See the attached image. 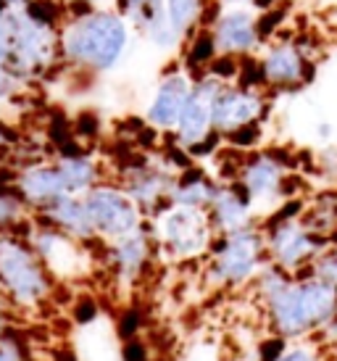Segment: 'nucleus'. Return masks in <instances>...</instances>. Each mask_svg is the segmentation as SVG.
Masks as SVG:
<instances>
[{"instance_id":"7c9ffc66","label":"nucleus","mask_w":337,"mask_h":361,"mask_svg":"<svg viewBox=\"0 0 337 361\" xmlns=\"http://www.w3.org/2000/svg\"><path fill=\"white\" fill-rule=\"evenodd\" d=\"M319 169L324 177H329L332 182H337V148H324V151L319 153Z\"/></svg>"},{"instance_id":"a878e982","label":"nucleus","mask_w":337,"mask_h":361,"mask_svg":"<svg viewBox=\"0 0 337 361\" xmlns=\"http://www.w3.org/2000/svg\"><path fill=\"white\" fill-rule=\"evenodd\" d=\"M219 59L216 45L211 40V32L203 27L185 42V69L188 71H209V66Z\"/></svg>"},{"instance_id":"bb28decb","label":"nucleus","mask_w":337,"mask_h":361,"mask_svg":"<svg viewBox=\"0 0 337 361\" xmlns=\"http://www.w3.org/2000/svg\"><path fill=\"white\" fill-rule=\"evenodd\" d=\"M274 361H329L324 345L317 343L314 338H303V341H290L285 351L279 353Z\"/></svg>"},{"instance_id":"0eeeda50","label":"nucleus","mask_w":337,"mask_h":361,"mask_svg":"<svg viewBox=\"0 0 337 361\" xmlns=\"http://www.w3.org/2000/svg\"><path fill=\"white\" fill-rule=\"evenodd\" d=\"M148 224L156 235L159 251L177 264L206 259L214 240H216L209 211L200 209H188V206L171 203L161 214L150 216Z\"/></svg>"},{"instance_id":"c85d7f7f","label":"nucleus","mask_w":337,"mask_h":361,"mask_svg":"<svg viewBox=\"0 0 337 361\" xmlns=\"http://www.w3.org/2000/svg\"><path fill=\"white\" fill-rule=\"evenodd\" d=\"M121 359L124 361H150L148 343L140 341V338H129L121 345Z\"/></svg>"},{"instance_id":"412c9836","label":"nucleus","mask_w":337,"mask_h":361,"mask_svg":"<svg viewBox=\"0 0 337 361\" xmlns=\"http://www.w3.org/2000/svg\"><path fill=\"white\" fill-rule=\"evenodd\" d=\"M35 216L42 219L45 224H50V227L61 230L63 235L74 238V240L85 243V245L98 243V235L92 230V221H90L87 206H85L82 195H63L61 201H56L53 206H48V209L35 214Z\"/></svg>"},{"instance_id":"7ed1b4c3","label":"nucleus","mask_w":337,"mask_h":361,"mask_svg":"<svg viewBox=\"0 0 337 361\" xmlns=\"http://www.w3.org/2000/svg\"><path fill=\"white\" fill-rule=\"evenodd\" d=\"M271 335L303 341L327 332L337 322V285L311 271L290 274L277 290L261 301Z\"/></svg>"},{"instance_id":"f03ea898","label":"nucleus","mask_w":337,"mask_h":361,"mask_svg":"<svg viewBox=\"0 0 337 361\" xmlns=\"http://www.w3.org/2000/svg\"><path fill=\"white\" fill-rule=\"evenodd\" d=\"M0 13L8 35L6 71L24 87L40 82L59 63V27L40 0H0Z\"/></svg>"},{"instance_id":"4468645a","label":"nucleus","mask_w":337,"mask_h":361,"mask_svg":"<svg viewBox=\"0 0 337 361\" xmlns=\"http://www.w3.org/2000/svg\"><path fill=\"white\" fill-rule=\"evenodd\" d=\"M258 82L271 90H298L308 85L314 74V63L303 45L295 40H271L258 53Z\"/></svg>"},{"instance_id":"9b49d317","label":"nucleus","mask_w":337,"mask_h":361,"mask_svg":"<svg viewBox=\"0 0 337 361\" xmlns=\"http://www.w3.org/2000/svg\"><path fill=\"white\" fill-rule=\"evenodd\" d=\"M103 245H106L103 259L109 264L111 277L121 288H135V285H140V282L148 277L150 267L156 264V256L161 253L156 235H153L148 221L140 230L129 232L124 238H116V240L103 243Z\"/></svg>"},{"instance_id":"b1692460","label":"nucleus","mask_w":337,"mask_h":361,"mask_svg":"<svg viewBox=\"0 0 337 361\" xmlns=\"http://www.w3.org/2000/svg\"><path fill=\"white\" fill-rule=\"evenodd\" d=\"M206 11H209V0H166L168 21L179 35L182 45L206 27Z\"/></svg>"},{"instance_id":"473e14b6","label":"nucleus","mask_w":337,"mask_h":361,"mask_svg":"<svg viewBox=\"0 0 337 361\" xmlns=\"http://www.w3.org/2000/svg\"><path fill=\"white\" fill-rule=\"evenodd\" d=\"M53 3L66 11H85V8H103V6H111L114 0H53Z\"/></svg>"},{"instance_id":"4c0bfd02","label":"nucleus","mask_w":337,"mask_h":361,"mask_svg":"<svg viewBox=\"0 0 337 361\" xmlns=\"http://www.w3.org/2000/svg\"><path fill=\"white\" fill-rule=\"evenodd\" d=\"M332 245H337V232H335V238H332Z\"/></svg>"},{"instance_id":"dca6fc26","label":"nucleus","mask_w":337,"mask_h":361,"mask_svg":"<svg viewBox=\"0 0 337 361\" xmlns=\"http://www.w3.org/2000/svg\"><path fill=\"white\" fill-rule=\"evenodd\" d=\"M177 174L179 169L168 166V164L142 161V164L124 169L119 185L150 219V216L161 214L166 206H171V190L177 185Z\"/></svg>"},{"instance_id":"ddd939ff","label":"nucleus","mask_w":337,"mask_h":361,"mask_svg":"<svg viewBox=\"0 0 337 361\" xmlns=\"http://www.w3.org/2000/svg\"><path fill=\"white\" fill-rule=\"evenodd\" d=\"M264 114H266V95L258 87L245 82H224L211 109L214 132L221 140H227L235 132L261 124Z\"/></svg>"},{"instance_id":"cd10ccee","label":"nucleus","mask_w":337,"mask_h":361,"mask_svg":"<svg viewBox=\"0 0 337 361\" xmlns=\"http://www.w3.org/2000/svg\"><path fill=\"white\" fill-rule=\"evenodd\" d=\"M308 271L317 274V277H321V280L332 282V285H337V245H329L327 251L314 261V267H311Z\"/></svg>"},{"instance_id":"c756f323","label":"nucleus","mask_w":337,"mask_h":361,"mask_svg":"<svg viewBox=\"0 0 337 361\" xmlns=\"http://www.w3.org/2000/svg\"><path fill=\"white\" fill-rule=\"evenodd\" d=\"M21 90H24V85L13 80L8 71L0 66V101H6V103L13 101V98H16Z\"/></svg>"},{"instance_id":"1a4fd4ad","label":"nucleus","mask_w":337,"mask_h":361,"mask_svg":"<svg viewBox=\"0 0 337 361\" xmlns=\"http://www.w3.org/2000/svg\"><path fill=\"white\" fill-rule=\"evenodd\" d=\"M82 198H85L92 230H95L100 243L124 238V235L140 230L148 221L142 209L129 198V192L121 188L119 182L103 180L92 190L85 192Z\"/></svg>"},{"instance_id":"393cba45","label":"nucleus","mask_w":337,"mask_h":361,"mask_svg":"<svg viewBox=\"0 0 337 361\" xmlns=\"http://www.w3.org/2000/svg\"><path fill=\"white\" fill-rule=\"evenodd\" d=\"M32 221L30 209L21 203L11 185H0V232H24Z\"/></svg>"},{"instance_id":"e433bc0d","label":"nucleus","mask_w":337,"mask_h":361,"mask_svg":"<svg viewBox=\"0 0 337 361\" xmlns=\"http://www.w3.org/2000/svg\"><path fill=\"white\" fill-rule=\"evenodd\" d=\"M6 116V101H0V119Z\"/></svg>"},{"instance_id":"a211bd4d","label":"nucleus","mask_w":337,"mask_h":361,"mask_svg":"<svg viewBox=\"0 0 337 361\" xmlns=\"http://www.w3.org/2000/svg\"><path fill=\"white\" fill-rule=\"evenodd\" d=\"M13 192L21 198V203L30 209V214H40L63 195H69L63 177H61L56 161H30L13 171L8 182Z\"/></svg>"},{"instance_id":"39448f33","label":"nucleus","mask_w":337,"mask_h":361,"mask_svg":"<svg viewBox=\"0 0 337 361\" xmlns=\"http://www.w3.org/2000/svg\"><path fill=\"white\" fill-rule=\"evenodd\" d=\"M303 211H306L303 203L285 201L261 224L269 261L293 274L308 271L314 267V261L332 245L327 235H321L308 224Z\"/></svg>"},{"instance_id":"20e7f679","label":"nucleus","mask_w":337,"mask_h":361,"mask_svg":"<svg viewBox=\"0 0 337 361\" xmlns=\"http://www.w3.org/2000/svg\"><path fill=\"white\" fill-rule=\"evenodd\" d=\"M56 290L59 280L24 232H0V295L16 309L37 311L53 301Z\"/></svg>"},{"instance_id":"aec40b11","label":"nucleus","mask_w":337,"mask_h":361,"mask_svg":"<svg viewBox=\"0 0 337 361\" xmlns=\"http://www.w3.org/2000/svg\"><path fill=\"white\" fill-rule=\"evenodd\" d=\"M209 219L214 224L216 235H227V232L243 230L250 224H258V211L248 192L240 188L238 182H221L216 198L209 209Z\"/></svg>"},{"instance_id":"4be33fe9","label":"nucleus","mask_w":337,"mask_h":361,"mask_svg":"<svg viewBox=\"0 0 337 361\" xmlns=\"http://www.w3.org/2000/svg\"><path fill=\"white\" fill-rule=\"evenodd\" d=\"M221 180L211 177L209 171L198 166H188L177 174V185L171 190V203L174 206H188V209L209 211L214 198H216Z\"/></svg>"},{"instance_id":"72a5a7b5","label":"nucleus","mask_w":337,"mask_h":361,"mask_svg":"<svg viewBox=\"0 0 337 361\" xmlns=\"http://www.w3.org/2000/svg\"><path fill=\"white\" fill-rule=\"evenodd\" d=\"M16 145V130L6 119H0V161L6 159V153Z\"/></svg>"},{"instance_id":"c9c22d12","label":"nucleus","mask_w":337,"mask_h":361,"mask_svg":"<svg viewBox=\"0 0 337 361\" xmlns=\"http://www.w3.org/2000/svg\"><path fill=\"white\" fill-rule=\"evenodd\" d=\"M219 6H229V8H253L258 0H216Z\"/></svg>"},{"instance_id":"9d476101","label":"nucleus","mask_w":337,"mask_h":361,"mask_svg":"<svg viewBox=\"0 0 337 361\" xmlns=\"http://www.w3.org/2000/svg\"><path fill=\"white\" fill-rule=\"evenodd\" d=\"M243 190L248 192L256 211L271 214L285 201H290V166L288 161L277 156L274 151H253L240 161L238 174H235Z\"/></svg>"},{"instance_id":"f8f14e48","label":"nucleus","mask_w":337,"mask_h":361,"mask_svg":"<svg viewBox=\"0 0 337 361\" xmlns=\"http://www.w3.org/2000/svg\"><path fill=\"white\" fill-rule=\"evenodd\" d=\"M206 30L211 32L216 53L227 59H250L264 48V27L253 8L219 6Z\"/></svg>"},{"instance_id":"6ab92c4d","label":"nucleus","mask_w":337,"mask_h":361,"mask_svg":"<svg viewBox=\"0 0 337 361\" xmlns=\"http://www.w3.org/2000/svg\"><path fill=\"white\" fill-rule=\"evenodd\" d=\"M114 8L142 40L159 51H177L182 40L166 13V0H114Z\"/></svg>"},{"instance_id":"f257e3e1","label":"nucleus","mask_w":337,"mask_h":361,"mask_svg":"<svg viewBox=\"0 0 337 361\" xmlns=\"http://www.w3.org/2000/svg\"><path fill=\"white\" fill-rule=\"evenodd\" d=\"M135 30L114 6L66 11L59 27V59L85 74H109L127 59Z\"/></svg>"},{"instance_id":"2eb2a0df","label":"nucleus","mask_w":337,"mask_h":361,"mask_svg":"<svg viewBox=\"0 0 337 361\" xmlns=\"http://www.w3.org/2000/svg\"><path fill=\"white\" fill-rule=\"evenodd\" d=\"M224 80L211 74V71H203L195 77V87H192V95H190L188 106L179 116L177 130L171 132L174 140L182 151L192 153L195 148H200L203 142L219 137L214 132V119H211V109H214V98L216 92L221 90Z\"/></svg>"},{"instance_id":"423d86ee","label":"nucleus","mask_w":337,"mask_h":361,"mask_svg":"<svg viewBox=\"0 0 337 361\" xmlns=\"http://www.w3.org/2000/svg\"><path fill=\"white\" fill-rule=\"evenodd\" d=\"M266 261V240L261 221L227 235H216L206 256V282L214 290H243L253 285Z\"/></svg>"},{"instance_id":"f704fd0d","label":"nucleus","mask_w":337,"mask_h":361,"mask_svg":"<svg viewBox=\"0 0 337 361\" xmlns=\"http://www.w3.org/2000/svg\"><path fill=\"white\" fill-rule=\"evenodd\" d=\"M6 61H8V35H6V21L0 13V66L6 69Z\"/></svg>"},{"instance_id":"2f4dec72","label":"nucleus","mask_w":337,"mask_h":361,"mask_svg":"<svg viewBox=\"0 0 337 361\" xmlns=\"http://www.w3.org/2000/svg\"><path fill=\"white\" fill-rule=\"evenodd\" d=\"M0 361H27L21 345L11 338H0Z\"/></svg>"},{"instance_id":"f3484780","label":"nucleus","mask_w":337,"mask_h":361,"mask_svg":"<svg viewBox=\"0 0 337 361\" xmlns=\"http://www.w3.org/2000/svg\"><path fill=\"white\" fill-rule=\"evenodd\" d=\"M192 87H195V77L185 66L164 71L159 85L153 87L148 106H145V121L156 132H174L179 116L192 95Z\"/></svg>"},{"instance_id":"6e6552de","label":"nucleus","mask_w":337,"mask_h":361,"mask_svg":"<svg viewBox=\"0 0 337 361\" xmlns=\"http://www.w3.org/2000/svg\"><path fill=\"white\" fill-rule=\"evenodd\" d=\"M24 238L32 243V248L37 251V256L45 261V267L59 282L87 280L95 269V261H92L95 256L90 251L92 245L74 240L37 216H32V221L27 224Z\"/></svg>"},{"instance_id":"5701e85b","label":"nucleus","mask_w":337,"mask_h":361,"mask_svg":"<svg viewBox=\"0 0 337 361\" xmlns=\"http://www.w3.org/2000/svg\"><path fill=\"white\" fill-rule=\"evenodd\" d=\"M53 161L59 166L69 195H85L87 190H92L95 185L103 182V166L90 153H61Z\"/></svg>"}]
</instances>
